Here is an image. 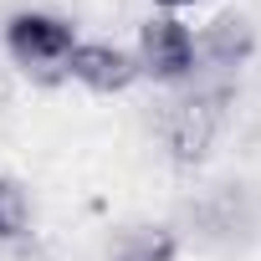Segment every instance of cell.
Segmentation results:
<instances>
[{
  "label": "cell",
  "instance_id": "cell-1",
  "mask_svg": "<svg viewBox=\"0 0 261 261\" xmlns=\"http://www.w3.org/2000/svg\"><path fill=\"white\" fill-rule=\"evenodd\" d=\"M220 118H225V92H190V97L164 102L159 134H164V144L179 164H195V159L210 154V144L220 134Z\"/></svg>",
  "mask_w": 261,
  "mask_h": 261
},
{
  "label": "cell",
  "instance_id": "cell-2",
  "mask_svg": "<svg viewBox=\"0 0 261 261\" xmlns=\"http://www.w3.org/2000/svg\"><path fill=\"white\" fill-rule=\"evenodd\" d=\"M72 46H77V36H72V26H67L62 16L21 11V16H11V21H6V51H11L26 72L51 77L57 67H67Z\"/></svg>",
  "mask_w": 261,
  "mask_h": 261
},
{
  "label": "cell",
  "instance_id": "cell-3",
  "mask_svg": "<svg viewBox=\"0 0 261 261\" xmlns=\"http://www.w3.org/2000/svg\"><path fill=\"white\" fill-rule=\"evenodd\" d=\"M139 72L159 77V82H185L195 72V31L174 16H154L139 31Z\"/></svg>",
  "mask_w": 261,
  "mask_h": 261
},
{
  "label": "cell",
  "instance_id": "cell-4",
  "mask_svg": "<svg viewBox=\"0 0 261 261\" xmlns=\"http://www.w3.org/2000/svg\"><path fill=\"white\" fill-rule=\"evenodd\" d=\"M67 72L82 87H92V92H123L139 77V62L123 46H113V41H77L72 57H67Z\"/></svg>",
  "mask_w": 261,
  "mask_h": 261
},
{
  "label": "cell",
  "instance_id": "cell-5",
  "mask_svg": "<svg viewBox=\"0 0 261 261\" xmlns=\"http://www.w3.org/2000/svg\"><path fill=\"white\" fill-rule=\"evenodd\" d=\"M251 57V26L241 16H215L200 36H195V67H215V72H236Z\"/></svg>",
  "mask_w": 261,
  "mask_h": 261
},
{
  "label": "cell",
  "instance_id": "cell-6",
  "mask_svg": "<svg viewBox=\"0 0 261 261\" xmlns=\"http://www.w3.org/2000/svg\"><path fill=\"white\" fill-rule=\"evenodd\" d=\"M195 220L205 225V236H236V230L251 225V215H246V195H241L236 185H220V190H210V195L195 205Z\"/></svg>",
  "mask_w": 261,
  "mask_h": 261
},
{
  "label": "cell",
  "instance_id": "cell-7",
  "mask_svg": "<svg viewBox=\"0 0 261 261\" xmlns=\"http://www.w3.org/2000/svg\"><path fill=\"white\" fill-rule=\"evenodd\" d=\"M113 261H174V236L164 225H134L118 241Z\"/></svg>",
  "mask_w": 261,
  "mask_h": 261
},
{
  "label": "cell",
  "instance_id": "cell-8",
  "mask_svg": "<svg viewBox=\"0 0 261 261\" xmlns=\"http://www.w3.org/2000/svg\"><path fill=\"white\" fill-rule=\"evenodd\" d=\"M31 230V195L21 179H0V241H21Z\"/></svg>",
  "mask_w": 261,
  "mask_h": 261
},
{
  "label": "cell",
  "instance_id": "cell-9",
  "mask_svg": "<svg viewBox=\"0 0 261 261\" xmlns=\"http://www.w3.org/2000/svg\"><path fill=\"white\" fill-rule=\"evenodd\" d=\"M159 6H169V11H179V6H190V0H159Z\"/></svg>",
  "mask_w": 261,
  "mask_h": 261
}]
</instances>
